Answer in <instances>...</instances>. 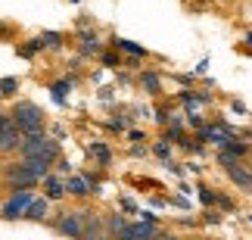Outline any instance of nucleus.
<instances>
[{
    "mask_svg": "<svg viewBox=\"0 0 252 240\" xmlns=\"http://www.w3.org/2000/svg\"><path fill=\"white\" fill-rule=\"evenodd\" d=\"M87 153H91V156L100 162V166H109V150H106L103 143H91V147H87Z\"/></svg>",
    "mask_w": 252,
    "mask_h": 240,
    "instance_id": "a211bd4d",
    "label": "nucleus"
},
{
    "mask_svg": "<svg viewBox=\"0 0 252 240\" xmlns=\"http://www.w3.org/2000/svg\"><path fill=\"white\" fill-rule=\"evenodd\" d=\"M56 231L65 234V237H84V231H81V215L78 212H65V218L56 222Z\"/></svg>",
    "mask_w": 252,
    "mask_h": 240,
    "instance_id": "0eeeda50",
    "label": "nucleus"
},
{
    "mask_svg": "<svg viewBox=\"0 0 252 240\" xmlns=\"http://www.w3.org/2000/svg\"><path fill=\"white\" fill-rule=\"evenodd\" d=\"M41 181H44L47 200H63V197H65V181H63V178H56V175H50V171H47Z\"/></svg>",
    "mask_w": 252,
    "mask_h": 240,
    "instance_id": "9d476101",
    "label": "nucleus"
},
{
    "mask_svg": "<svg viewBox=\"0 0 252 240\" xmlns=\"http://www.w3.org/2000/svg\"><path fill=\"white\" fill-rule=\"evenodd\" d=\"M224 150H227L234 159H243L246 153H249V143H243V140H234V137H230V140L224 143Z\"/></svg>",
    "mask_w": 252,
    "mask_h": 240,
    "instance_id": "f3484780",
    "label": "nucleus"
},
{
    "mask_svg": "<svg viewBox=\"0 0 252 240\" xmlns=\"http://www.w3.org/2000/svg\"><path fill=\"white\" fill-rule=\"evenodd\" d=\"M246 44H249V47H252V34H249V37H246Z\"/></svg>",
    "mask_w": 252,
    "mask_h": 240,
    "instance_id": "7c9ffc66",
    "label": "nucleus"
},
{
    "mask_svg": "<svg viewBox=\"0 0 252 240\" xmlns=\"http://www.w3.org/2000/svg\"><path fill=\"white\" fill-rule=\"evenodd\" d=\"M72 3H78V0H72Z\"/></svg>",
    "mask_w": 252,
    "mask_h": 240,
    "instance_id": "473e14b6",
    "label": "nucleus"
},
{
    "mask_svg": "<svg viewBox=\"0 0 252 240\" xmlns=\"http://www.w3.org/2000/svg\"><path fill=\"white\" fill-rule=\"evenodd\" d=\"M32 203V187H22V190H13V197L0 206V218H19L25 212V206Z\"/></svg>",
    "mask_w": 252,
    "mask_h": 240,
    "instance_id": "20e7f679",
    "label": "nucleus"
},
{
    "mask_svg": "<svg viewBox=\"0 0 252 240\" xmlns=\"http://www.w3.org/2000/svg\"><path fill=\"white\" fill-rule=\"evenodd\" d=\"M125 125H128V122H125L122 116H115V119L109 122V128H112V131H125Z\"/></svg>",
    "mask_w": 252,
    "mask_h": 240,
    "instance_id": "bb28decb",
    "label": "nucleus"
},
{
    "mask_svg": "<svg viewBox=\"0 0 252 240\" xmlns=\"http://www.w3.org/2000/svg\"><path fill=\"white\" fill-rule=\"evenodd\" d=\"M3 181H6V187L22 190V187H34V184H37V175H32V171H28L22 162H13V166H6Z\"/></svg>",
    "mask_w": 252,
    "mask_h": 240,
    "instance_id": "7ed1b4c3",
    "label": "nucleus"
},
{
    "mask_svg": "<svg viewBox=\"0 0 252 240\" xmlns=\"http://www.w3.org/2000/svg\"><path fill=\"white\" fill-rule=\"evenodd\" d=\"M100 60H103L106 69H119V66H122V56H119V53H103Z\"/></svg>",
    "mask_w": 252,
    "mask_h": 240,
    "instance_id": "4be33fe9",
    "label": "nucleus"
},
{
    "mask_svg": "<svg viewBox=\"0 0 252 240\" xmlns=\"http://www.w3.org/2000/svg\"><path fill=\"white\" fill-rule=\"evenodd\" d=\"M3 122H6V119H3V116H0V128H3Z\"/></svg>",
    "mask_w": 252,
    "mask_h": 240,
    "instance_id": "2f4dec72",
    "label": "nucleus"
},
{
    "mask_svg": "<svg viewBox=\"0 0 252 240\" xmlns=\"http://www.w3.org/2000/svg\"><path fill=\"white\" fill-rule=\"evenodd\" d=\"M153 153H156L159 159H168V156H171V143H162V140H159L156 147H153Z\"/></svg>",
    "mask_w": 252,
    "mask_h": 240,
    "instance_id": "5701e85b",
    "label": "nucleus"
},
{
    "mask_svg": "<svg viewBox=\"0 0 252 240\" xmlns=\"http://www.w3.org/2000/svg\"><path fill=\"white\" fill-rule=\"evenodd\" d=\"M47 209H50V200H47V197H41V200H34L32 197V203H28L25 206V218H32V222H44V218H47Z\"/></svg>",
    "mask_w": 252,
    "mask_h": 240,
    "instance_id": "1a4fd4ad",
    "label": "nucleus"
},
{
    "mask_svg": "<svg viewBox=\"0 0 252 240\" xmlns=\"http://www.w3.org/2000/svg\"><path fill=\"white\" fill-rule=\"evenodd\" d=\"M199 200H202L206 206H212V203H215V194H212L209 187H199Z\"/></svg>",
    "mask_w": 252,
    "mask_h": 240,
    "instance_id": "a878e982",
    "label": "nucleus"
},
{
    "mask_svg": "<svg viewBox=\"0 0 252 240\" xmlns=\"http://www.w3.org/2000/svg\"><path fill=\"white\" fill-rule=\"evenodd\" d=\"M69 88H72V81H56L53 88H50V91H53V100H56V103H65V97H69Z\"/></svg>",
    "mask_w": 252,
    "mask_h": 240,
    "instance_id": "aec40b11",
    "label": "nucleus"
},
{
    "mask_svg": "<svg viewBox=\"0 0 252 240\" xmlns=\"http://www.w3.org/2000/svg\"><path fill=\"white\" fill-rule=\"evenodd\" d=\"M19 140H22V131H19L13 122H3V128H0V153L19 150Z\"/></svg>",
    "mask_w": 252,
    "mask_h": 240,
    "instance_id": "39448f33",
    "label": "nucleus"
},
{
    "mask_svg": "<svg viewBox=\"0 0 252 240\" xmlns=\"http://www.w3.org/2000/svg\"><path fill=\"white\" fill-rule=\"evenodd\" d=\"M37 41H41V47H60V41H63V37L56 34V32H44L41 37H37Z\"/></svg>",
    "mask_w": 252,
    "mask_h": 240,
    "instance_id": "412c9836",
    "label": "nucleus"
},
{
    "mask_svg": "<svg viewBox=\"0 0 252 240\" xmlns=\"http://www.w3.org/2000/svg\"><path fill=\"white\" fill-rule=\"evenodd\" d=\"M19 153H22V156H37L44 162H56V159H60V143L50 140L44 131H34V134H22V140H19Z\"/></svg>",
    "mask_w": 252,
    "mask_h": 240,
    "instance_id": "f257e3e1",
    "label": "nucleus"
},
{
    "mask_svg": "<svg viewBox=\"0 0 252 240\" xmlns=\"http://www.w3.org/2000/svg\"><path fill=\"white\" fill-rule=\"evenodd\" d=\"M19 88V81L16 78H3V81H0V91H3V94H13Z\"/></svg>",
    "mask_w": 252,
    "mask_h": 240,
    "instance_id": "393cba45",
    "label": "nucleus"
},
{
    "mask_svg": "<svg viewBox=\"0 0 252 240\" xmlns=\"http://www.w3.org/2000/svg\"><path fill=\"white\" fill-rule=\"evenodd\" d=\"M199 140L215 143V147H224V143L230 140V131H224V128H199Z\"/></svg>",
    "mask_w": 252,
    "mask_h": 240,
    "instance_id": "f8f14e48",
    "label": "nucleus"
},
{
    "mask_svg": "<svg viewBox=\"0 0 252 240\" xmlns=\"http://www.w3.org/2000/svg\"><path fill=\"white\" fill-rule=\"evenodd\" d=\"M37 50H41V41H32V44H22V47H19V53H22V56H34Z\"/></svg>",
    "mask_w": 252,
    "mask_h": 240,
    "instance_id": "b1692460",
    "label": "nucleus"
},
{
    "mask_svg": "<svg viewBox=\"0 0 252 240\" xmlns=\"http://www.w3.org/2000/svg\"><path fill=\"white\" fill-rule=\"evenodd\" d=\"M65 194H72V197H87V194H91V181L81 178V175L69 178V181H65Z\"/></svg>",
    "mask_w": 252,
    "mask_h": 240,
    "instance_id": "ddd939ff",
    "label": "nucleus"
},
{
    "mask_svg": "<svg viewBox=\"0 0 252 240\" xmlns=\"http://www.w3.org/2000/svg\"><path fill=\"white\" fill-rule=\"evenodd\" d=\"M78 50H81V56H94V53L103 50V44H100V37H96L94 32H81V37H78Z\"/></svg>",
    "mask_w": 252,
    "mask_h": 240,
    "instance_id": "9b49d317",
    "label": "nucleus"
},
{
    "mask_svg": "<svg viewBox=\"0 0 252 240\" xmlns=\"http://www.w3.org/2000/svg\"><path fill=\"white\" fill-rule=\"evenodd\" d=\"M22 166L32 171V175H37V181L50 171V162H44V159H37V156H22Z\"/></svg>",
    "mask_w": 252,
    "mask_h": 240,
    "instance_id": "4468645a",
    "label": "nucleus"
},
{
    "mask_svg": "<svg viewBox=\"0 0 252 240\" xmlns=\"http://www.w3.org/2000/svg\"><path fill=\"white\" fill-rule=\"evenodd\" d=\"M128 225L119 212H112V215H106V231H112V234H122V228Z\"/></svg>",
    "mask_w": 252,
    "mask_h": 240,
    "instance_id": "6ab92c4d",
    "label": "nucleus"
},
{
    "mask_svg": "<svg viewBox=\"0 0 252 240\" xmlns=\"http://www.w3.org/2000/svg\"><path fill=\"white\" fill-rule=\"evenodd\" d=\"M112 47H115V50H122V53H128V56H137V60H143V56H147V50H143L140 44H134V41H125V37H115V41H112Z\"/></svg>",
    "mask_w": 252,
    "mask_h": 240,
    "instance_id": "dca6fc26",
    "label": "nucleus"
},
{
    "mask_svg": "<svg viewBox=\"0 0 252 240\" xmlns=\"http://www.w3.org/2000/svg\"><path fill=\"white\" fill-rule=\"evenodd\" d=\"M140 218H143V222H153V225L159 222V215H153V212H140Z\"/></svg>",
    "mask_w": 252,
    "mask_h": 240,
    "instance_id": "c756f323",
    "label": "nucleus"
},
{
    "mask_svg": "<svg viewBox=\"0 0 252 240\" xmlns=\"http://www.w3.org/2000/svg\"><path fill=\"white\" fill-rule=\"evenodd\" d=\"M224 169H227V178L234 181L240 190H249L252 187V171H246L240 162H230V166H224Z\"/></svg>",
    "mask_w": 252,
    "mask_h": 240,
    "instance_id": "6e6552de",
    "label": "nucleus"
},
{
    "mask_svg": "<svg viewBox=\"0 0 252 240\" xmlns=\"http://www.w3.org/2000/svg\"><path fill=\"white\" fill-rule=\"evenodd\" d=\"M187 125L190 128H202V119L199 116H187Z\"/></svg>",
    "mask_w": 252,
    "mask_h": 240,
    "instance_id": "cd10ccee",
    "label": "nucleus"
},
{
    "mask_svg": "<svg viewBox=\"0 0 252 240\" xmlns=\"http://www.w3.org/2000/svg\"><path fill=\"white\" fill-rule=\"evenodd\" d=\"M143 153H147V150H143V143H134V147H131V156H143Z\"/></svg>",
    "mask_w": 252,
    "mask_h": 240,
    "instance_id": "c85d7f7f",
    "label": "nucleus"
},
{
    "mask_svg": "<svg viewBox=\"0 0 252 240\" xmlns=\"http://www.w3.org/2000/svg\"><path fill=\"white\" fill-rule=\"evenodd\" d=\"M249 194H252V187H249Z\"/></svg>",
    "mask_w": 252,
    "mask_h": 240,
    "instance_id": "72a5a7b5",
    "label": "nucleus"
},
{
    "mask_svg": "<svg viewBox=\"0 0 252 240\" xmlns=\"http://www.w3.org/2000/svg\"><path fill=\"white\" fill-rule=\"evenodd\" d=\"M159 234V228L153 225V222H137V225H125L122 228V234L119 237H128V240H143V237H156Z\"/></svg>",
    "mask_w": 252,
    "mask_h": 240,
    "instance_id": "423d86ee",
    "label": "nucleus"
},
{
    "mask_svg": "<svg viewBox=\"0 0 252 240\" xmlns=\"http://www.w3.org/2000/svg\"><path fill=\"white\" fill-rule=\"evenodd\" d=\"M140 88L143 91H147V94H153V97H156V94L162 91V78H159V75L156 72H140Z\"/></svg>",
    "mask_w": 252,
    "mask_h": 240,
    "instance_id": "2eb2a0df",
    "label": "nucleus"
},
{
    "mask_svg": "<svg viewBox=\"0 0 252 240\" xmlns=\"http://www.w3.org/2000/svg\"><path fill=\"white\" fill-rule=\"evenodd\" d=\"M13 125L22 134H34V131H44V109L32 100H19L13 106Z\"/></svg>",
    "mask_w": 252,
    "mask_h": 240,
    "instance_id": "f03ea898",
    "label": "nucleus"
}]
</instances>
